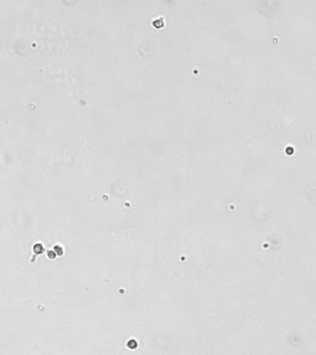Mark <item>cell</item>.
<instances>
[{"label": "cell", "instance_id": "obj_4", "mask_svg": "<svg viewBox=\"0 0 316 355\" xmlns=\"http://www.w3.org/2000/svg\"><path fill=\"white\" fill-rule=\"evenodd\" d=\"M48 257H49L50 259H54L55 257H56V254H55V252H52V251H49L48 252Z\"/></svg>", "mask_w": 316, "mask_h": 355}, {"label": "cell", "instance_id": "obj_1", "mask_svg": "<svg viewBox=\"0 0 316 355\" xmlns=\"http://www.w3.org/2000/svg\"><path fill=\"white\" fill-rule=\"evenodd\" d=\"M34 251H38L37 254H42L43 251H44V248H43L42 244L41 243H36L34 245Z\"/></svg>", "mask_w": 316, "mask_h": 355}, {"label": "cell", "instance_id": "obj_3", "mask_svg": "<svg viewBox=\"0 0 316 355\" xmlns=\"http://www.w3.org/2000/svg\"><path fill=\"white\" fill-rule=\"evenodd\" d=\"M286 154H288V155H291V154H293L294 153V149L292 148V147H287V149H286Z\"/></svg>", "mask_w": 316, "mask_h": 355}, {"label": "cell", "instance_id": "obj_2", "mask_svg": "<svg viewBox=\"0 0 316 355\" xmlns=\"http://www.w3.org/2000/svg\"><path fill=\"white\" fill-rule=\"evenodd\" d=\"M127 346L130 348V349H135L137 347V343L134 339H130V341L128 342Z\"/></svg>", "mask_w": 316, "mask_h": 355}]
</instances>
